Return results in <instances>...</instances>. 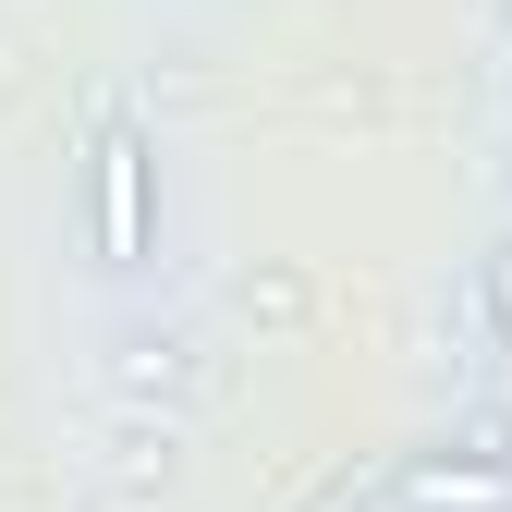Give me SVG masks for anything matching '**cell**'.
Here are the masks:
<instances>
[{
    "mask_svg": "<svg viewBox=\"0 0 512 512\" xmlns=\"http://www.w3.org/2000/svg\"><path fill=\"white\" fill-rule=\"evenodd\" d=\"M98 256H147V135L135 122L98 135Z\"/></svg>",
    "mask_w": 512,
    "mask_h": 512,
    "instance_id": "6da1fadb",
    "label": "cell"
},
{
    "mask_svg": "<svg viewBox=\"0 0 512 512\" xmlns=\"http://www.w3.org/2000/svg\"><path fill=\"white\" fill-rule=\"evenodd\" d=\"M403 500H415V512H512V476H500V464H415Z\"/></svg>",
    "mask_w": 512,
    "mask_h": 512,
    "instance_id": "7a4b0ae2",
    "label": "cell"
},
{
    "mask_svg": "<svg viewBox=\"0 0 512 512\" xmlns=\"http://www.w3.org/2000/svg\"><path fill=\"white\" fill-rule=\"evenodd\" d=\"M488 317H500V342H512V256H488Z\"/></svg>",
    "mask_w": 512,
    "mask_h": 512,
    "instance_id": "3957f363",
    "label": "cell"
}]
</instances>
